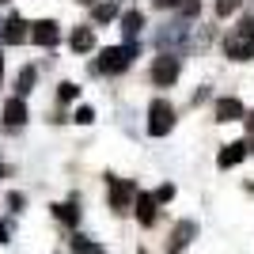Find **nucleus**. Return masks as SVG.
Here are the masks:
<instances>
[{
	"mask_svg": "<svg viewBox=\"0 0 254 254\" xmlns=\"http://www.w3.org/2000/svg\"><path fill=\"white\" fill-rule=\"evenodd\" d=\"M224 53H228L232 61H251V57H254V15H243V19L228 31V38H224Z\"/></svg>",
	"mask_w": 254,
	"mask_h": 254,
	"instance_id": "obj_1",
	"label": "nucleus"
},
{
	"mask_svg": "<svg viewBox=\"0 0 254 254\" xmlns=\"http://www.w3.org/2000/svg\"><path fill=\"white\" fill-rule=\"evenodd\" d=\"M133 57H140V42H126V46H110V50L99 53L95 61V72H126L129 64H133Z\"/></svg>",
	"mask_w": 254,
	"mask_h": 254,
	"instance_id": "obj_2",
	"label": "nucleus"
},
{
	"mask_svg": "<svg viewBox=\"0 0 254 254\" xmlns=\"http://www.w3.org/2000/svg\"><path fill=\"white\" fill-rule=\"evenodd\" d=\"M171 129H175V106L167 99H152L148 106V133L152 137H167Z\"/></svg>",
	"mask_w": 254,
	"mask_h": 254,
	"instance_id": "obj_3",
	"label": "nucleus"
},
{
	"mask_svg": "<svg viewBox=\"0 0 254 254\" xmlns=\"http://www.w3.org/2000/svg\"><path fill=\"white\" fill-rule=\"evenodd\" d=\"M137 182H129V179H106V197H110V209L114 212H126L129 205L137 201Z\"/></svg>",
	"mask_w": 254,
	"mask_h": 254,
	"instance_id": "obj_4",
	"label": "nucleus"
},
{
	"mask_svg": "<svg viewBox=\"0 0 254 254\" xmlns=\"http://www.w3.org/2000/svg\"><path fill=\"white\" fill-rule=\"evenodd\" d=\"M179 68H182V61L175 57V53H159L156 64H152V84L156 87H171L175 80H179Z\"/></svg>",
	"mask_w": 254,
	"mask_h": 254,
	"instance_id": "obj_5",
	"label": "nucleus"
},
{
	"mask_svg": "<svg viewBox=\"0 0 254 254\" xmlns=\"http://www.w3.org/2000/svg\"><path fill=\"white\" fill-rule=\"evenodd\" d=\"M193 235H197V224H193V220L175 224V232H171V239H167V254H182L186 247L193 243Z\"/></svg>",
	"mask_w": 254,
	"mask_h": 254,
	"instance_id": "obj_6",
	"label": "nucleus"
},
{
	"mask_svg": "<svg viewBox=\"0 0 254 254\" xmlns=\"http://www.w3.org/2000/svg\"><path fill=\"white\" fill-rule=\"evenodd\" d=\"M133 212H137V220L144 224V228H152V224H156V216H159V205H156V197H152V193H137Z\"/></svg>",
	"mask_w": 254,
	"mask_h": 254,
	"instance_id": "obj_7",
	"label": "nucleus"
},
{
	"mask_svg": "<svg viewBox=\"0 0 254 254\" xmlns=\"http://www.w3.org/2000/svg\"><path fill=\"white\" fill-rule=\"evenodd\" d=\"M140 31H144V15L140 8H129L122 15V34H126V42H140Z\"/></svg>",
	"mask_w": 254,
	"mask_h": 254,
	"instance_id": "obj_8",
	"label": "nucleus"
},
{
	"mask_svg": "<svg viewBox=\"0 0 254 254\" xmlns=\"http://www.w3.org/2000/svg\"><path fill=\"white\" fill-rule=\"evenodd\" d=\"M247 148H251L247 140H232V144H224V148H220V156H216V163H220V171L235 167V163H239V159L247 156Z\"/></svg>",
	"mask_w": 254,
	"mask_h": 254,
	"instance_id": "obj_9",
	"label": "nucleus"
},
{
	"mask_svg": "<svg viewBox=\"0 0 254 254\" xmlns=\"http://www.w3.org/2000/svg\"><path fill=\"white\" fill-rule=\"evenodd\" d=\"M216 122H243V103L239 99H220L216 103Z\"/></svg>",
	"mask_w": 254,
	"mask_h": 254,
	"instance_id": "obj_10",
	"label": "nucleus"
},
{
	"mask_svg": "<svg viewBox=\"0 0 254 254\" xmlns=\"http://www.w3.org/2000/svg\"><path fill=\"white\" fill-rule=\"evenodd\" d=\"M31 38H34L38 46H53L57 38H61V31H57V23H53V19H42V23H34Z\"/></svg>",
	"mask_w": 254,
	"mask_h": 254,
	"instance_id": "obj_11",
	"label": "nucleus"
},
{
	"mask_svg": "<svg viewBox=\"0 0 254 254\" xmlns=\"http://www.w3.org/2000/svg\"><path fill=\"white\" fill-rule=\"evenodd\" d=\"M182 38H186V27H182V23H167V27L156 34V42H159V50H163V53H167V46H179Z\"/></svg>",
	"mask_w": 254,
	"mask_h": 254,
	"instance_id": "obj_12",
	"label": "nucleus"
},
{
	"mask_svg": "<svg viewBox=\"0 0 254 254\" xmlns=\"http://www.w3.org/2000/svg\"><path fill=\"white\" fill-rule=\"evenodd\" d=\"M68 46H72L76 53H87L91 46H95V34H91V27H76L72 38H68Z\"/></svg>",
	"mask_w": 254,
	"mask_h": 254,
	"instance_id": "obj_13",
	"label": "nucleus"
},
{
	"mask_svg": "<svg viewBox=\"0 0 254 254\" xmlns=\"http://www.w3.org/2000/svg\"><path fill=\"white\" fill-rule=\"evenodd\" d=\"M23 122H27V106H23V99H11L4 106V126H23Z\"/></svg>",
	"mask_w": 254,
	"mask_h": 254,
	"instance_id": "obj_14",
	"label": "nucleus"
},
{
	"mask_svg": "<svg viewBox=\"0 0 254 254\" xmlns=\"http://www.w3.org/2000/svg\"><path fill=\"white\" fill-rule=\"evenodd\" d=\"M23 38H27V23L19 15H11L8 27H4V42H23Z\"/></svg>",
	"mask_w": 254,
	"mask_h": 254,
	"instance_id": "obj_15",
	"label": "nucleus"
},
{
	"mask_svg": "<svg viewBox=\"0 0 254 254\" xmlns=\"http://www.w3.org/2000/svg\"><path fill=\"white\" fill-rule=\"evenodd\" d=\"M53 216H57L61 224H68V228L80 224V209H76V205H53Z\"/></svg>",
	"mask_w": 254,
	"mask_h": 254,
	"instance_id": "obj_16",
	"label": "nucleus"
},
{
	"mask_svg": "<svg viewBox=\"0 0 254 254\" xmlns=\"http://www.w3.org/2000/svg\"><path fill=\"white\" fill-rule=\"evenodd\" d=\"M91 15H95V23H110V19H118V4H114V0L95 4V11H91Z\"/></svg>",
	"mask_w": 254,
	"mask_h": 254,
	"instance_id": "obj_17",
	"label": "nucleus"
},
{
	"mask_svg": "<svg viewBox=\"0 0 254 254\" xmlns=\"http://www.w3.org/2000/svg\"><path fill=\"white\" fill-rule=\"evenodd\" d=\"M68 247H72V254H95V251H99L87 235H72V243H68Z\"/></svg>",
	"mask_w": 254,
	"mask_h": 254,
	"instance_id": "obj_18",
	"label": "nucleus"
},
{
	"mask_svg": "<svg viewBox=\"0 0 254 254\" xmlns=\"http://www.w3.org/2000/svg\"><path fill=\"white\" fill-rule=\"evenodd\" d=\"M31 84H34V68H23L19 80H15V91H19V95H27V91H31Z\"/></svg>",
	"mask_w": 254,
	"mask_h": 254,
	"instance_id": "obj_19",
	"label": "nucleus"
},
{
	"mask_svg": "<svg viewBox=\"0 0 254 254\" xmlns=\"http://www.w3.org/2000/svg\"><path fill=\"white\" fill-rule=\"evenodd\" d=\"M239 4H243V0H216V15H220V19H228Z\"/></svg>",
	"mask_w": 254,
	"mask_h": 254,
	"instance_id": "obj_20",
	"label": "nucleus"
},
{
	"mask_svg": "<svg viewBox=\"0 0 254 254\" xmlns=\"http://www.w3.org/2000/svg\"><path fill=\"white\" fill-rule=\"evenodd\" d=\"M152 197H156V205H163V201H171V197H175V186H171V182H163V186H159L156 193H152Z\"/></svg>",
	"mask_w": 254,
	"mask_h": 254,
	"instance_id": "obj_21",
	"label": "nucleus"
},
{
	"mask_svg": "<svg viewBox=\"0 0 254 254\" xmlns=\"http://www.w3.org/2000/svg\"><path fill=\"white\" fill-rule=\"evenodd\" d=\"M76 122H80V126H91V122H95V110H91V106H80V110H76Z\"/></svg>",
	"mask_w": 254,
	"mask_h": 254,
	"instance_id": "obj_22",
	"label": "nucleus"
},
{
	"mask_svg": "<svg viewBox=\"0 0 254 254\" xmlns=\"http://www.w3.org/2000/svg\"><path fill=\"white\" fill-rule=\"evenodd\" d=\"M179 11H182V15H197V11H201V0H182Z\"/></svg>",
	"mask_w": 254,
	"mask_h": 254,
	"instance_id": "obj_23",
	"label": "nucleus"
},
{
	"mask_svg": "<svg viewBox=\"0 0 254 254\" xmlns=\"http://www.w3.org/2000/svg\"><path fill=\"white\" fill-rule=\"evenodd\" d=\"M76 95H80V87H76V84H61V99H64V103L76 99Z\"/></svg>",
	"mask_w": 254,
	"mask_h": 254,
	"instance_id": "obj_24",
	"label": "nucleus"
},
{
	"mask_svg": "<svg viewBox=\"0 0 254 254\" xmlns=\"http://www.w3.org/2000/svg\"><path fill=\"white\" fill-rule=\"evenodd\" d=\"M8 205H11V209H15V212H19V209H23V205H27V201H23V193H11V197H8Z\"/></svg>",
	"mask_w": 254,
	"mask_h": 254,
	"instance_id": "obj_25",
	"label": "nucleus"
},
{
	"mask_svg": "<svg viewBox=\"0 0 254 254\" xmlns=\"http://www.w3.org/2000/svg\"><path fill=\"white\" fill-rule=\"evenodd\" d=\"M175 4H182V0H156V8H175Z\"/></svg>",
	"mask_w": 254,
	"mask_h": 254,
	"instance_id": "obj_26",
	"label": "nucleus"
},
{
	"mask_svg": "<svg viewBox=\"0 0 254 254\" xmlns=\"http://www.w3.org/2000/svg\"><path fill=\"white\" fill-rule=\"evenodd\" d=\"M0 243H8V224H0Z\"/></svg>",
	"mask_w": 254,
	"mask_h": 254,
	"instance_id": "obj_27",
	"label": "nucleus"
},
{
	"mask_svg": "<svg viewBox=\"0 0 254 254\" xmlns=\"http://www.w3.org/2000/svg\"><path fill=\"white\" fill-rule=\"evenodd\" d=\"M80 4H95V0H80Z\"/></svg>",
	"mask_w": 254,
	"mask_h": 254,
	"instance_id": "obj_28",
	"label": "nucleus"
},
{
	"mask_svg": "<svg viewBox=\"0 0 254 254\" xmlns=\"http://www.w3.org/2000/svg\"><path fill=\"white\" fill-rule=\"evenodd\" d=\"M0 72H4V61H0Z\"/></svg>",
	"mask_w": 254,
	"mask_h": 254,
	"instance_id": "obj_29",
	"label": "nucleus"
},
{
	"mask_svg": "<svg viewBox=\"0 0 254 254\" xmlns=\"http://www.w3.org/2000/svg\"><path fill=\"white\" fill-rule=\"evenodd\" d=\"M251 129H254V118H251Z\"/></svg>",
	"mask_w": 254,
	"mask_h": 254,
	"instance_id": "obj_30",
	"label": "nucleus"
},
{
	"mask_svg": "<svg viewBox=\"0 0 254 254\" xmlns=\"http://www.w3.org/2000/svg\"><path fill=\"white\" fill-rule=\"evenodd\" d=\"M251 152H254V144H251Z\"/></svg>",
	"mask_w": 254,
	"mask_h": 254,
	"instance_id": "obj_31",
	"label": "nucleus"
},
{
	"mask_svg": "<svg viewBox=\"0 0 254 254\" xmlns=\"http://www.w3.org/2000/svg\"><path fill=\"white\" fill-rule=\"evenodd\" d=\"M0 4H4V0H0Z\"/></svg>",
	"mask_w": 254,
	"mask_h": 254,
	"instance_id": "obj_32",
	"label": "nucleus"
}]
</instances>
